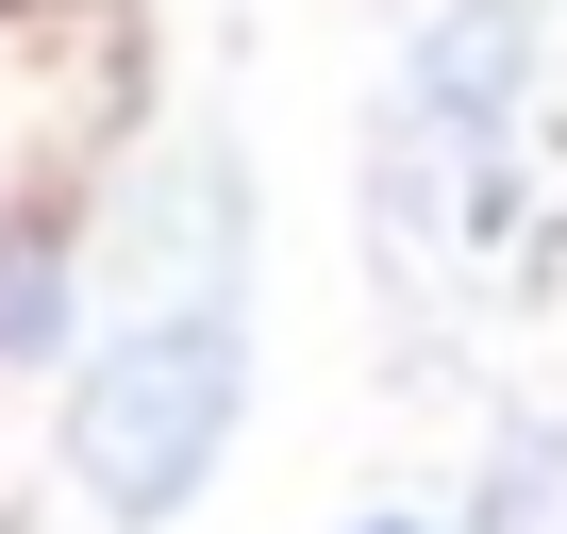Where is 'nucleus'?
<instances>
[{
	"mask_svg": "<svg viewBox=\"0 0 567 534\" xmlns=\"http://www.w3.org/2000/svg\"><path fill=\"white\" fill-rule=\"evenodd\" d=\"M234 418H250V318H234V301H151V318H117L101 368L68 384V468H84V501H101L117 534H167V517L217 484Z\"/></svg>",
	"mask_w": 567,
	"mask_h": 534,
	"instance_id": "obj_1",
	"label": "nucleus"
},
{
	"mask_svg": "<svg viewBox=\"0 0 567 534\" xmlns=\"http://www.w3.org/2000/svg\"><path fill=\"white\" fill-rule=\"evenodd\" d=\"M517 101H534V0H451V18L401 51V134L451 151V167H484L517 134Z\"/></svg>",
	"mask_w": 567,
	"mask_h": 534,
	"instance_id": "obj_2",
	"label": "nucleus"
},
{
	"mask_svg": "<svg viewBox=\"0 0 567 534\" xmlns=\"http://www.w3.org/2000/svg\"><path fill=\"white\" fill-rule=\"evenodd\" d=\"M51 335H68V250L18 234V250H0V368H34Z\"/></svg>",
	"mask_w": 567,
	"mask_h": 534,
	"instance_id": "obj_3",
	"label": "nucleus"
},
{
	"mask_svg": "<svg viewBox=\"0 0 567 534\" xmlns=\"http://www.w3.org/2000/svg\"><path fill=\"white\" fill-rule=\"evenodd\" d=\"M368 534H417V517H368Z\"/></svg>",
	"mask_w": 567,
	"mask_h": 534,
	"instance_id": "obj_4",
	"label": "nucleus"
}]
</instances>
